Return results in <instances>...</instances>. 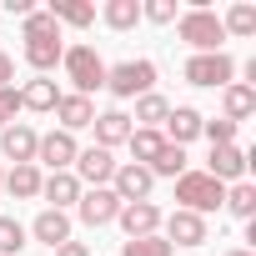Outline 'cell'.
<instances>
[{"label": "cell", "mask_w": 256, "mask_h": 256, "mask_svg": "<svg viewBox=\"0 0 256 256\" xmlns=\"http://www.w3.org/2000/svg\"><path fill=\"white\" fill-rule=\"evenodd\" d=\"M176 36H181L196 56H216V50H221V40H226V30H221V16H216V10H186V16L176 20Z\"/></svg>", "instance_id": "cell-1"}, {"label": "cell", "mask_w": 256, "mask_h": 256, "mask_svg": "<svg viewBox=\"0 0 256 256\" xmlns=\"http://www.w3.org/2000/svg\"><path fill=\"white\" fill-rule=\"evenodd\" d=\"M176 201H181V211L206 216V211H216V206L226 201V186L211 181L206 171H181V176H176Z\"/></svg>", "instance_id": "cell-2"}, {"label": "cell", "mask_w": 256, "mask_h": 256, "mask_svg": "<svg viewBox=\"0 0 256 256\" xmlns=\"http://www.w3.org/2000/svg\"><path fill=\"white\" fill-rule=\"evenodd\" d=\"M60 66H66V76H70L76 96H90V90H100V86H106V60H100L90 46H66Z\"/></svg>", "instance_id": "cell-3"}, {"label": "cell", "mask_w": 256, "mask_h": 256, "mask_svg": "<svg viewBox=\"0 0 256 256\" xmlns=\"http://www.w3.org/2000/svg\"><path fill=\"white\" fill-rule=\"evenodd\" d=\"M156 86V66L151 60H120V66H106V90H116V96H146Z\"/></svg>", "instance_id": "cell-4"}, {"label": "cell", "mask_w": 256, "mask_h": 256, "mask_svg": "<svg viewBox=\"0 0 256 256\" xmlns=\"http://www.w3.org/2000/svg\"><path fill=\"white\" fill-rule=\"evenodd\" d=\"M181 70H186V80H191V86H231L236 60H231L226 50H216V56H191Z\"/></svg>", "instance_id": "cell-5"}, {"label": "cell", "mask_w": 256, "mask_h": 256, "mask_svg": "<svg viewBox=\"0 0 256 256\" xmlns=\"http://www.w3.org/2000/svg\"><path fill=\"white\" fill-rule=\"evenodd\" d=\"M76 211H80L86 226H110V221L120 216V196H116L110 186H90V191H80Z\"/></svg>", "instance_id": "cell-6"}, {"label": "cell", "mask_w": 256, "mask_h": 256, "mask_svg": "<svg viewBox=\"0 0 256 256\" xmlns=\"http://www.w3.org/2000/svg\"><path fill=\"white\" fill-rule=\"evenodd\" d=\"M116 221H120V231H126V241H136V236H156L166 216H161V206H156V201H126Z\"/></svg>", "instance_id": "cell-7"}, {"label": "cell", "mask_w": 256, "mask_h": 256, "mask_svg": "<svg viewBox=\"0 0 256 256\" xmlns=\"http://www.w3.org/2000/svg\"><path fill=\"white\" fill-rule=\"evenodd\" d=\"M76 156H80V146H76L70 131H46V136L36 141V161H46L50 171H70Z\"/></svg>", "instance_id": "cell-8"}, {"label": "cell", "mask_w": 256, "mask_h": 256, "mask_svg": "<svg viewBox=\"0 0 256 256\" xmlns=\"http://www.w3.org/2000/svg\"><path fill=\"white\" fill-rule=\"evenodd\" d=\"M161 226H166V241H171V246H206V241H211V231H206V216H196V211H181V206H176V211H171Z\"/></svg>", "instance_id": "cell-9"}, {"label": "cell", "mask_w": 256, "mask_h": 256, "mask_svg": "<svg viewBox=\"0 0 256 256\" xmlns=\"http://www.w3.org/2000/svg\"><path fill=\"white\" fill-rule=\"evenodd\" d=\"M151 186H156V176H151L146 166H136V161L116 166V176H110V191L120 196V206H126V201H151Z\"/></svg>", "instance_id": "cell-10"}, {"label": "cell", "mask_w": 256, "mask_h": 256, "mask_svg": "<svg viewBox=\"0 0 256 256\" xmlns=\"http://www.w3.org/2000/svg\"><path fill=\"white\" fill-rule=\"evenodd\" d=\"M116 166H120V161H116L110 151H100V146H86V151L76 156V171H70V176H76V181H90V186H110Z\"/></svg>", "instance_id": "cell-11"}, {"label": "cell", "mask_w": 256, "mask_h": 256, "mask_svg": "<svg viewBox=\"0 0 256 256\" xmlns=\"http://www.w3.org/2000/svg\"><path fill=\"white\" fill-rule=\"evenodd\" d=\"M36 131L26 120H10L6 131H0V151H6V161H16V166H36Z\"/></svg>", "instance_id": "cell-12"}, {"label": "cell", "mask_w": 256, "mask_h": 256, "mask_svg": "<svg viewBox=\"0 0 256 256\" xmlns=\"http://www.w3.org/2000/svg\"><path fill=\"white\" fill-rule=\"evenodd\" d=\"M206 176L221 181V186H226V181H231V186L246 181V151H241V146H211V166H206Z\"/></svg>", "instance_id": "cell-13"}, {"label": "cell", "mask_w": 256, "mask_h": 256, "mask_svg": "<svg viewBox=\"0 0 256 256\" xmlns=\"http://www.w3.org/2000/svg\"><path fill=\"white\" fill-rule=\"evenodd\" d=\"M90 126H96V146H100V151H110V146H126V141H131V131H136L126 110H100Z\"/></svg>", "instance_id": "cell-14"}, {"label": "cell", "mask_w": 256, "mask_h": 256, "mask_svg": "<svg viewBox=\"0 0 256 256\" xmlns=\"http://www.w3.org/2000/svg\"><path fill=\"white\" fill-rule=\"evenodd\" d=\"M60 56H66V46H60V30L56 36H26V66L30 70H56L60 66Z\"/></svg>", "instance_id": "cell-15"}, {"label": "cell", "mask_w": 256, "mask_h": 256, "mask_svg": "<svg viewBox=\"0 0 256 256\" xmlns=\"http://www.w3.org/2000/svg\"><path fill=\"white\" fill-rule=\"evenodd\" d=\"M201 120H206L201 110H191V106H171V116H166V141L186 151V141L201 136Z\"/></svg>", "instance_id": "cell-16"}, {"label": "cell", "mask_w": 256, "mask_h": 256, "mask_svg": "<svg viewBox=\"0 0 256 256\" xmlns=\"http://www.w3.org/2000/svg\"><path fill=\"white\" fill-rule=\"evenodd\" d=\"M56 116H60V131L76 136V131H86V126L96 120V106H90V96H76V90H70V96L56 100Z\"/></svg>", "instance_id": "cell-17"}, {"label": "cell", "mask_w": 256, "mask_h": 256, "mask_svg": "<svg viewBox=\"0 0 256 256\" xmlns=\"http://www.w3.org/2000/svg\"><path fill=\"white\" fill-rule=\"evenodd\" d=\"M221 106H226V120H231V126H241L246 116H256V86H246V80L221 86Z\"/></svg>", "instance_id": "cell-18"}, {"label": "cell", "mask_w": 256, "mask_h": 256, "mask_svg": "<svg viewBox=\"0 0 256 256\" xmlns=\"http://www.w3.org/2000/svg\"><path fill=\"white\" fill-rule=\"evenodd\" d=\"M30 236H36L40 246H50V251H56L60 241H70V216H66V211H50V206H46V211H40V216L30 221Z\"/></svg>", "instance_id": "cell-19"}, {"label": "cell", "mask_w": 256, "mask_h": 256, "mask_svg": "<svg viewBox=\"0 0 256 256\" xmlns=\"http://www.w3.org/2000/svg\"><path fill=\"white\" fill-rule=\"evenodd\" d=\"M40 196L50 201V211H66L70 201H80V181H76L70 171H50V176L40 181Z\"/></svg>", "instance_id": "cell-20"}, {"label": "cell", "mask_w": 256, "mask_h": 256, "mask_svg": "<svg viewBox=\"0 0 256 256\" xmlns=\"http://www.w3.org/2000/svg\"><path fill=\"white\" fill-rule=\"evenodd\" d=\"M56 100H60V90H56V80H46V76H36V80H26V86H20V106H26V110H36V116L56 110Z\"/></svg>", "instance_id": "cell-21"}, {"label": "cell", "mask_w": 256, "mask_h": 256, "mask_svg": "<svg viewBox=\"0 0 256 256\" xmlns=\"http://www.w3.org/2000/svg\"><path fill=\"white\" fill-rule=\"evenodd\" d=\"M166 116H171V106H166V96H156V90H146V96L136 100V116H131V126L141 120V131H161V126H166Z\"/></svg>", "instance_id": "cell-22"}, {"label": "cell", "mask_w": 256, "mask_h": 256, "mask_svg": "<svg viewBox=\"0 0 256 256\" xmlns=\"http://www.w3.org/2000/svg\"><path fill=\"white\" fill-rule=\"evenodd\" d=\"M40 166H10V176H6V186L0 191H10L16 201H30V196H40Z\"/></svg>", "instance_id": "cell-23"}, {"label": "cell", "mask_w": 256, "mask_h": 256, "mask_svg": "<svg viewBox=\"0 0 256 256\" xmlns=\"http://www.w3.org/2000/svg\"><path fill=\"white\" fill-rule=\"evenodd\" d=\"M46 10L56 26H90L96 20V6H86V0H50Z\"/></svg>", "instance_id": "cell-24"}, {"label": "cell", "mask_w": 256, "mask_h": 256, "mask_svg": "<svg viewBox=\"0 0 256 256\" xmlns=\"http://www.w3.org/2000/svg\"><path fill=\"white\" fill-rule=\"evenodd\" d=\"M100 20H106L110 30H131V26L141 20V0H106Z\"/></svg>", "instance_id": "cell-25"}, {"label": "cell", "mask_w": 256, "mask_h": 256, "mask_svg": "<svg viewBox=\"0 0 256 256\" xmlns=\"http://www.w3.org/2000/svg\"><path fill=\"white\" fill-rule=\"evenodd\" d=\"M126 146H131V156H136V166H151V161L161 156V146H166V136H161V131H141V126H136V131H131V141H126Z\"/></svg>", "instance_id": "cell-26"}, {"label": "cell", "mask_w": 256, "mask_h": 256, "mask_svg": "<svg viewBox=\"0 0 256 256\" xmlns=\"http://www.w3.org/2000/svg\"><path fill=\"white\" fill-rule=\"evenodd\" d=\"M231 216H241V221H251L256 216V186L251 181H236V186H226V201H221Z\"/></svg>", "instance_id": "cell-27"}, {"label": "cell", "mask_w": 256, "mask_h": 256, "mask_svg": "<svg viewBox=\"0 0 256 256\" xmlns=\"http://www.w3.org/2000/svg\"><path fill=\"white\" fill-rule=\"evenodd\" d=\"M221 30H226V36H256V6H246V0L231 6L226 20H221Z\"/></svg>", "instance_id": "cell-28"}, {"label": "cell", "mask_w": 256, "mask_h": 256, "mask_svg": "<svg viewBox=\"0 0 256 256\" xmlns=\"http://www.w3.org/2000/svg\"><path fill=\"white\" fill-rule=\"evenodd\" d=\"M146 171H151V176H171V181H176V176H181V171H186V151H181V146H171V141H166V146H161V156H156V161H151V166H146Z\"/></svg>", "instance_id": "cell-29"}, {"label": "cell", "mask_w": 256, "mask_h": 256, "mask_svg": "<svg viewBox=\"0 0 256 256\" xmlns=\"http://www.w3.org/2000/svg\"><path fill=\"white\" fill-rule=\"evenodd\" d=\"M120 256H171V241L156 231V236H136V241H126Z\"/></svg>", "instance_id": "cell-30"}, {"label": "cell", "mask_w": 256, "mask_h": 256, "mask_svg": "<svg viewBox=\"0 0 256 256\" xmlns=\"http://www.w3.org/2000/svg\"><path fill=\"white\" fill-rule=\"evenodd\" d=\"M236 131H241V126H231L226 116H216V120H201V136H206L211 146H236Z\"/></svg>", "instance_id": "cell-31"}, {"label": "cell", "mask_w": 256, "mask_h": 256, "mask_svg": "<svg viewBox=\"0 0 256 256\" xmlns=\"http://www.w3.org/2000/svg\"><path fill=\"white\" fill-rule=\"evenodd\" d=\"M26 246V226L16 216H0V256H16Z\"/></svg>", "instance_id": "cell-32"}, {"label": "cell", "mask_w": 256, "mask_h": 256, "mask_svg": "<svg viewBox=\"0 0 256 256\" xmlns=\"http://www.w3.org/2000/svg\"><path fill=\"white\" fill-rule=\"evenodd\" d=\"M20 30H26V36H56L60 26L50 20V10H30V16L20 20Z\"/></svg>", "instance_id": "cell-33"}, {"label": "cell", "mask_w": 256, "mask_h": 256, "mask_svg": "<svg viewBox=\"0 0 256 256\" xmlns=\"http://www.w3.org/2000/svg\"><path fill=\"white\" fill-rule=\"evenodd\" d=\"M141 20L171 26V20H176V0H151V6H141Z\"/></svg>", "instance_id": "cell-34"}, {"label": "cell", "mask_w": 256, "mask_h": 256, "mask_svg": "<svg viewBox=\"0 0 256 256\" xmlns=\"http://www.w3.org/2000/svg\"><path fill=\"white\" fill-rule=\"evenodd\" d=\"M16 110H20V90H16V86H6V90H0V131L16 120Z\"/></svg>", "instance_id": "cell-35"}, {"label": "cell", "mask_w": 256, "mask_h": 256, "mask_svg": "<svg viewBox=\"0 0 256 256\" xmlns=\"http://www.w3.org/2000/svg\"><path fill=\"white\" fill-rule=\"evenodd\" d=\"M56 256H90V246H86V241H60Z\"/></svg>", "instance_id": "cell-36"}, {"label": "cell", "mask_w": 256, "mask_h": 256, "mask_svg": "<svg viewBox=\"0 0 256 256\" xmlns=\"http://www.w3.org/2000/svg\"><path fill=\"white\" fill-rule=\"evenodd\" d=\"M10 80H16V60H10V56H6V50H0V90H6V86H10Z\"/></svg>", "instance_id": "cell-37"}, {"label": "cell", "mask_w": 256, "mask_h": 256, "mask_svg": "<svg viewBox=\"0 0 256 256\" xmlns=\"http://www.w3.org/2000/svg\"><path fill=\"white\" fill-rule=\"evenodd\" d=\"M226 256H251V251H241V246H236V251H226Z\"/></svg>", "instance_id": "cell-38"}, {"label": "cell", "mask_w": 256, "mask_h": 256, "mask_svg": "<svg viewBox=\"0 0 256 256\" xmlns=\"http://www.w3.org/2000/svg\"><path fill=\"white\" fill-rule=\"evenodd\" d=\"M0 186H6V171H0Z\"/></svg>", "instance_id": "cell-39"}]
</instances>
